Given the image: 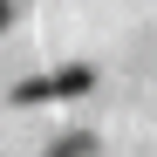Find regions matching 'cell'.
<instances>
[{"label":"cell","instance_id":"6da1fadb","mask_svg":"<svg viewBox=\"0 0 157 157\" xmlns=\"http://www.w3.org/2000/svg\"><path fill=\"white\" fill-rule=\"evenodd\" d=\"M89 82H96L89 68H62V75H48V82H28V89H21V102H34V96H82Z\"/></svg>","mask_w":157,"mask_h":157},{"label":"cell","instance_id":"7a4b0ae2","mask_svg":"<svg viewBox=\"0 0 157 157\" xmlns=\"http://www.w3.org/2000/svg\"><path fill=\"white\" fill-rule=\"evenodd\" d=\"M89 150H96V137H62L48 157H89Z\"/></svg>","mask_w":157,"mask_h":157},{"label":"cell","instance_id":"3957f363","mask_svg":"<svg viewBox=\"0 0 157 157\" xmlns=\"http://www.w3.org/2000/svg\"><path fill=\"white\" fill-rule=\"evenodd\" d=\"M14 7H21V0H0V28H7V21H14Z\"/></svg>","mask_w":157,"mask_h":157}]
</instances>
